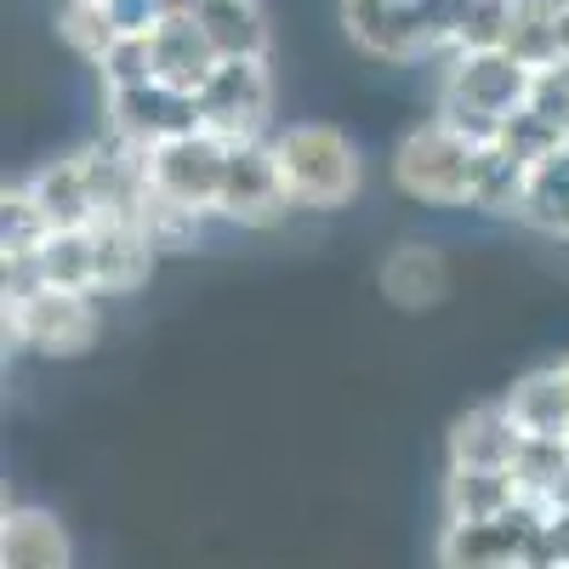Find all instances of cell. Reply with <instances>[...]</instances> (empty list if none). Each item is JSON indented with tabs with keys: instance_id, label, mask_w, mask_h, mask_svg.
Masks as SVG:
<instances>
[{
	"instance_id": "6da1fadb",
	"label": "cell",
	"mask_w": 569,
	"mask_h": 569,
	"mask_svg": "<svg viewBox=\"0 0 569 569\" xmlns=\"http://www.w3.org/2000/svg\"><path fill=\"white\" fill-rule=\"evenodd\" d=\"M536 69L512 58L507 46H485V52H450L439 74V120L467 131L472 142H496V131L530 103Z\"/></svg>"
},
{
	"instance_id": "7a4b0ae2",
	"label": "cell",
	"mask_w": 569,
	"mask_h": 569,
	"mask_svg": "<svg viewBox=\"0 0 569 569\" xmlns=\"http://www.w3.org/2000/svg\"><path fill=\"white\" fill-rule=\"evenodd\" d=\"M461 0H342V34L376 63H427L456 52Z\"/></svg>"
},
{
	"instance_id": "3957f363",
	"label": "cell",
	"mask_w": 569,
	"mask_h": 569,
	"mask_svg": "<svg viewBox=\"0 0 569 569\" xmlns=\"http://www.w3.org/2000/svg\"><path fill=\"white\" fill-rule=\"evenodd\" d=\"M268 142H273L279 177H284V188H291L297 211H342V206L359 200L365 166H359V149L337 126L302 120V126H284Z\"/></svg>"
},
{
	"instance_id": "277c9868",
	"label": "cell",
	"mask_w": 569,
	"mask_h": 569,
	"mask_svg": "<svg viewBox=\"0 0 569 569\" xmlns=\"http://www.w3.org/2000/svg\"><path fill=\"white\" fill-rule=\"evenodd\" d=\"M479 154L485 142H472L467 131H456L450 120H427L416 126L399 154H393V182L399 194L421 200V206H439V211H456V206H472V182H479Z\"/></svg>"
},
{
	"instance_id": "5b68a950",
	"label": "cell",
	"mask_w": 569,
	"mask_h": 569,
	"mask_svg": "<svg viewBox=\"0 0 569 569\" xmlns=\"http://www.w3.org/2000/svg\"><path fill=\"white\" fill-rule=\"evenodd\" d=\"M541 501H518L496 518H445L433 541L439 569H536V536H541Z\"/></svg>"
},
{
	"instance_id": "8992f818",
	"label": "cell",
	"mask_w": 569,
	"mask_h": 569,
	"mask_svg": "<svg viewBox=\"0 0 569 569\" xmlns=\"http://www.w3.org/2000/svg\"><path fill=\"white\" fill-rule=\"evenodd\" d=\"M0 330H7L12 353L74 359V353H86L91 342H98V308H91V291L40 284V291H29V297H7Z\"/></svg>"
},
{
	"instance_id": "52a82bcc",
	"label": "cell",
	"mask_w": 569,
	"mask_h": 569,
	"mask_svg": "<svg viewBox=\"0 0 569 569\" xmlns=\"http://www.w3.org/2000/svg\"><path fill=\"white\" fill-rule=\"evenodd\" d=\"M228 154L233 142L194 126L171 142H154V149H142V171H149V188L188 211H206L217 217V194H222V171H228Z\"/></svg>"
},
{
	"instance_id": "ba28073f",
	"label": "cell",
	"mask_w": 569,
	"mask_h": 569,
	"mask_svg": "<svg viewBox=\"0 0 569 569\" xmlns=\"http://www.w3.org/2000/svg\"><path fill=\"white\" fill-rule=\"evenodd\" d=\"M273 114V74L268 58H222L200 86V126L228 142H257Z\"/></svg>"
},
{
	"instance_id": "9c48e42d",
	"label": "cell",
	"mask_w": 569,
	"mask_h": 569,
	"mask_svg": "<svg viewBox=\"0 0 569 569\" xmlns=\"http://www.w3.org/2000/svg\"><path fill=\"white\" fill-rule=\"evenodd\" d=\"M103 126L126 149H154L182 131L200 126V98L177 91L166 80H142V86H109L103 91Z\"/></svg>"
},
{
	"instance_id": "30bf717a",
	"label": "cell",
	"mask_w": 569,
	"mask_h": 569,
	"mask_svg": "<svg viewBox=\"0 0 569 569\" xmlns=\"http://www.w3.org/2000/svg\"><path fill=\"white\" fill-rule=\"evenodd\" d=\"M291 211V188L279 177L273 160V142H233L228 171H222V194H217V217L222 222H240V228H268Z\"/></svg>"
},
{
	"instance_id": "8fae6325",
	"label": "cell",
	"mask_w": 569,
	"mask_h": 569,
	"mask_svg": "<svg viewBox=\"0 0 569 569\" xmlns=\"http://www.w3.org/2000/svg\"><path fill=\"white\" fill-rule=\"evenodd\" d=\"M154 240L142 217H98L91 222V262H98V297H126L137 291L154 268Z\"/></svg>"
},
{
	"instance_id": "7c38bea8",
	"label": "cell",
	"mask_w": 569,
	"mask_h": 569,
	"mask_svg": "<svg viewBox=\"0 0 569 569\" xmlns=\"http://www.w3.org/2000/svg\"><path fill=\"white\" fill-rule=\"evenodd\" d=\"M0 569H74L69 530L46 507H7L0 512Z\"/></svg>"
},
{
	"instance_id": "4fadbf2b",
	"label": "cell",
	"mask_w": 569,
	"mask_h": 569,
	"mask_svg": "<svg viewBox=\"0 0 569 569\" xmlns=\"http://www.w3.org/2000/svg\"><path fill=\"white\" fill-rule=\"evenodd\" d=\"M23 188H29V200H34L46 228H91V222H98V188H91L86 154L40 166Z\"/></svg>"
},
{
	"instance_id": "5bb4252c",
	"label": "cell",
	"mask_w": 569,
	"mask_h": 569,
	"mask_svg": "<svg viewBox=\"0 0 569 569\" xmlns=\"http://www.w3.org/2000/svg\"><path fill=\"white\" fill-rule=\"evenodd\" d=\"M518 450H525V433H518L507 399L467 410V416L450 427V439H445L450 467H518Z\"/></svg>"
},
{
	"instance_id": "9a60e30c",
	"label": "cell",
	"mask_w": 569,
	"mask_h": 569,
	"mask_svg": "<svg viewBox=\"0 0 569 569\" xmlns=\"http://www.w3.org/2000/svg\"><path fill=\"white\" fill-rule=\"evenodd\" d=\"M149 46H154V80H166V86H177V91H194V98H200V86L211 80V69L222 63L217 46H211V34L188 18V12H171V18L149 34Z\"/></svg>"
},
{
	"instance_id": "2e32d148",
	"label": "cell",
	"mask_w": 569,
	"mask_h": 569,
	"mask_svg": "<svg viewBox=\"0 0 569 569\" xmlns=\"http://www.w3.org/2000/svg\"><path fill=\"white\" fill-rule=\"evenodd\" d=\"M507 410L525 439H569V376L563 365L530 370L507 388Z\"/></svg>"
},
{
	"instance_id": "e0dca14e",
	"label": "cell",
	"mask_w": 569,
	"mask_h": 569,
	"mask_svg": "<svg viewBox=\"0 0 569 569\" xmlns=\"http://www.w3.org/2000/svg\"><path fill=\"white\" fill-rule=\"evenodd\" d=\"M445 518H496L525 501L518 467H445Z\"/></svg>"
},
{
	"instance_id": "ac0fdd59",
	"label": "cell",
	"mask_w": 569,
	"mask_h": 569,
	"mask_svg": "<svg viewBox=\"0 0 569 569\" xmlns=\"http://www.w3.org/2000/svg\"><path fill=\"white\" fill-rule=\"evenodd\" d=\"M194 23L211 34L217 58H268V12L262 0H206Z\"/></svg>"
},
{
	"instance_id": "d6986e66",
	"label": "cell",
	"mask_w": 569,
	"mask_h": 569,
	"mask_svg": "<svg viewBox=\"0 0 569 569\" xmlns=\"http://www.w3.org/2000/svg\"><path fill=\"white\" fill-rule=\"evenodd\" d=\"M34 268H40V284H58V291H91V297H98L91 228H52L34 246Z\"/></svg>"
},
{
	"instance_id": "ffe728a7",
	"label": "cell",
	"mask_w": 569,
	"mask_h": 569,
	"mask_svg": "<svg viewBox=\"0 0 569 569\" xmlns=\"http://www.w3.org/2000/svg\"><path fill=\"white\" fill-rule=\"evenodd\" d=\"M525 228L547 233V240H569V142L541 166H530V194H525Z\"/></svg>"
},
{
	"instance_id": "44dd1931",
	"label": "cell",
	"mask_w": 569,
	"mask_h": 569,
	"mask_svg": "<svg viewBox=\"0 0 569 569\" xmlns=\"http://www.w3.org/2000/svg\"><path fill=\"white\" fill-rule=\"evenodd\" d=\"M525 194H530V166L512 160L501 142H485L479 182H472V211H485V217H525Z\"/></svg>"
},
{
	"instance_id": "7402d4cb",
	"label": "cell",
	"mask_w": 569,
	"mask_h": 569,
	"mask_svg": "<svg viewBox=\"0 0 569 569\" xmlns=\"http://www.w3.org/2000/svg\"><path fill=\"white\" fill-rule=\"evenodd\" d=\"M382 291L399 308H433L445 297V257L433 246H399L382 262Z\"/></svg>"
},
{
	"instance_id": "603a6c76",
	"label": "cell",
	"mask_w": 569,
	"mask_h": 569,
	"mask_svg": "<svg viewBox=\"0 0 569 569\" xmlns=\"http://www.w3.org/2000/svg\"><path fill=\"white\" fill-rule=\"evenodd\" d=\"M58 34H63V46L80 58V63H91L98 69L103 63V52L120 40V23H114V12H109V0H63V12H58Z\"/></svg>"
},
{
	"instance_id": "cb8c5ba5",
	"label": "cell",
	"mask_w": 569,
	"mask_h": 569,
	"mask_svg": "<svg viewBox=\"0 0 569 569\" xmlns=\"http://www.w3.org/2000/svg\"><path fill=\"white\" fill-rule=\"evenodd\" d=\"M507 52H512V58H525L530 69L558 63V0H518L512 34H507Z\"/></svg>"
},
{
	"instance_id": "d4e9b609",
	"label": "cell",
	"mask_w": 569,
	"mask_h": 569,
	"mask_svg": "<svg viewBox=\"0 0 569 569\" xmlns=\"http://www.w3.org/2000/svg\"><path fill=\"white\" fill-rule=\"evenodd\" d=\"M496 142H501V149L512 154V160H525V166H541L547 154H558L563 149V142H569V131L558 126V120H547L541 109H518L501 131H496Z\"/></svg>"
},
{
	"instance_id": "484cf974",
	"label": "cell",
	"mask_w": 569,
	"mask_h": 569,
	"mask_svg": "<svg viewBox=\"0 0 569 569\" xmlns=\"http://www.w3.org/2000/svg\"><path fill=\"white\" fill-rule=\"evenodd\" d=\"M518 0H461L456 12V52H485V46H507Z\"/></svg>"
},
{
	"instance_id": "4316f807",
	"label": "cell",
	"mask_w": 569,
	"mask_h": 569,
	"mask_svg": "<svg viewBox=\"0 0 569 569\" xmlns=\"http://www.w3.org/2000/svg\"><path fill=\"white\" fill-rule=\"evenodd\" d=\"M563 472H569V439H525V450H518V485H525L530 501H541Z\"/></svg>"
},
{
	"instance_id": "83f0119b",
	"label": "cell",
	"mask_w": 569,
	"mask_h": 569,
	"mask_svg": "<svg viewBox=\"0 0 569 569\" xmlns=\"http://www.w3.org/2000/svg\"><path fill=\"white\" fill-rule=\"evenodd\" d=\"M98 74H103V91L109 86H142V80H154V46H149V34H120L109 52H103Z\"/></svg>"
},
{
	"instance_id": "f1b7e54d",
	"label": "cell",
	"mask_w": 569,
	"mask_h": 569,
	"mask_svg": "<svg viewBox=\"0 0 569 569\" xmlns=\"http://www.w3.org/2000/svg\"><path fill=\"white\" fill-rule=\"evenodd\" d=\"M109 12H114L120 34H154V29L171 18L166 0H109Z\"/></svg>"
},
{
	"instance_id": "f546056e",
	"label": "cell",
	"mask_w": 569,
	"mask_h": 569,
	"mask_svg": "<svg viewBox=\"0 0 569 569\" xmlns=\"http://www.w3.org/2000/svg\"><path fill=\"white\" fill-rule=\"evenodd\" d=\"M536 569H569V512H547V518H541Z\"/></svg>"
},
{
	"instance_id": "4dcf8cb0",
	"label": "cell",
	"mask_w": 569,
	"mask_h": 569,
	"mask_svg": "<svg viewBox=\"0 0 569 569\" xmlns=\"http://www.w3.org/2000/svg\"><path fill=\"white\" fill-rule=\"evenodd\" d=\"M541 507H547V512H569V472H563V479L541 496Z\"/></svg>"
},
{
	"instance_id": "1f68e13d",
	"label": "cell",
	"mask_w": 569,
	"mask_h": 569,
	"mask_svg": "<svg viewBox=\"0 0 569 569\" xmlns=\"http://www.w3.org/2000/svg\"><path fill=\"white\" fill-rule=\"evenodd\" d=\"M558 58H569V0H558Z\"/></svg>"
},
{
	"instance_id": "d6a6232c",
	"label": "cell",
	"mask_w": 569,
	"mask_h": 569,
	"mask_svg": "<svg viewBox=\"0 0 569 569\" xmlns=\"http://www.w3.org/2000/svg\"><path fill=\"white\" fill-rule=\"evenodd\" d=\"M552 69H558V74H563V80H569V58H558V63H552Z\"/></svg>"
},
{
	"instance_id": "836d02e7",
	"label": "cell",
	"mask_w": 569,
	"mask_h": 569,
	"mask_svg": "<svg viewBox=\"0 0 569 569\" xmlns=\"http://www.w3.org/2000/svg\"><path fill=\"white\" fill-rule=\"evenodd\" d=\"M563 376H569V359H563Z\"/></svg>"
}]
</instances>
